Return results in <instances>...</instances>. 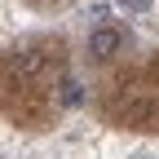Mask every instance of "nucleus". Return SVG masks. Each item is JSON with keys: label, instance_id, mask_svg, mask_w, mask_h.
Returning a JSON list of instances; mask_svg holds the SVG:
<instances>
[{"label": "nucleus", "instance_id": "obj_1", "mask_svg": "<svg viewBox=\"0 0 159 159\" xmlns=\"http://www.w3.org/2000/svg\"><path fill=\"white\" fill-rule=\"evenodd\" d=\"M124 49V31H115V27H97L89 35V53H93V62H111V57Z\"/></svg>", "mask_w": 159, "mask_h": 159}, {"label": "nucleus", "instance_id": "obj_2", "mask_svg": "<svg viewBox=\"0 0 159 159\" xmlns=\"http://www.w3.org/2000/svg\"><path fill=\"white\" fill-rule=\"evenodd\" d=\"M40 66H44V53H35V49H27V53L13 62V71H18V75H35Z\"/></svg>", "mask_w": 159, "mask_h": 159}, {"label": "nucleus", "instance_id": "obj_3", "mask_svg": "<svg viewBox=\"0 0 159 159\" xmlns=\"http://www.w3.org/2000/svg\"><path fill=\"white\" fill-rule=\"evenodd\" d=\"M62 102H66V106L80 102V84H75V80H62Z\"/></svg>", "mask_w": 159, "mask_h": 159}, {"label": "nucleus", "instance_id": "obj_4", "mask_svg": "<svg viewBox=\"0 0 159 159\" xmlns=\"http://www.w3.org/2000/svg\"><path fill=\"white\" fill-rule=\"evenodd\" d=\"M119 5H128V9H146V0H119Z\"/></svg>", "mask_w": 159, "mask_h": 159}]
</instances>
